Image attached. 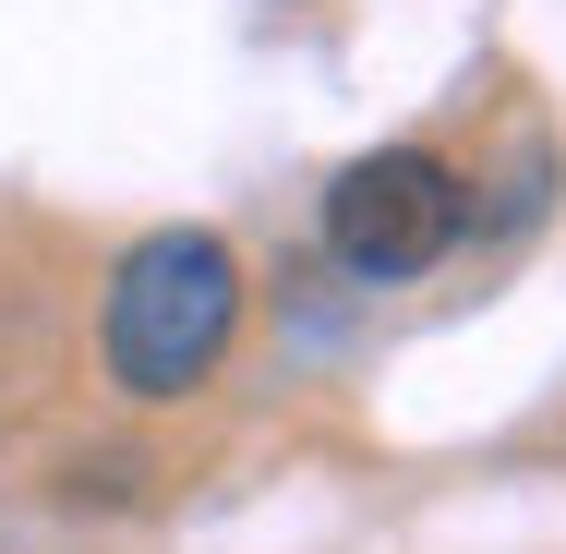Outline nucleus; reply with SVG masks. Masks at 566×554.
<instances>
[{"label": "nucleus", "instance_id": "f257e3e1", "mask_svg": "<svg viewBox=\"0 0 566 554\" xmlns=\"http://www.w3.org/2000/svg\"><path fill=\"white\" fill-rule=\"evenodd\" d=\"M241 337V253L218 229H145L109 278V314H97V349H109L120 398H193Z\"/></svg>", "mask_w": 566, "mask_h": 554}, {"label": "nucleus", "instance_id": "f03ea898", "mask_svg": "<svg viewBox=\"0 0 566 554\" xmlns=\"http://www.w3.org/2000/svg\"><path fill=\"white\" fill-rule=\"evenodd\" d=\"M458 229H470V194H458V169L434 145H374V157H349L338 181H326V253H338L361 290L434 278L458 253Z\"/></svg>", "mask_w": 566, "mask_h": 554}]
</instances>
